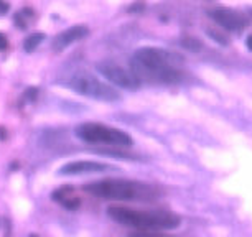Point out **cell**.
<instances>
[{"mask_svg": "<svg viewBox=\"0 0 252 237\" xmlns=\"http://www.w3.org/2000/svg\"><path fill=\"white\" fill-rule=\"evenodd\" d=\"M182 45L185 46V48H189V50H199V41L196 40V38H183L182 40Z\"/></svg>", "mask_w": 252, "mask_h": 237, "instance_id": "cell-14", "label": "cell"}, {"mask_svg": "<svg viewBox=\"0 0 252 237\" xmlns=\"http://www.w3.org/2000/svg\"><path fill=\"white\" fill-rule=\"evenodd\" d=\"M45 40L43 33H32L30 36L25 38V43H23V48H25L27 53H32L33 50H36V46Z\"/></svg>", "mask_w": 252, "mask_h": 237, "instance_id": "cell-11", "label": "cell"}, {"mask_svg": "<svg viewBox=\"0 0 252 237\" xmlns=\"http://www.w3.org/2000/svg\"><path fill=\"white\" fill-rule=\"evenodd\" d=\"M68 86L81 96H86L97 101H116L119 94L116 89L107 86L106 83L99 81L96 76L89 73H78L69 79Z\"/></svg>", "mask_w": 252, "mask_h": 237, "instance_id": "cell-5", "label": "cell"}, {"mask_svg": "<svg viewBox=\"0 0 252 237\" xmlns=\"http://www.w3.org/2000/svg\"><path fill=\"white\" fill-rule=\"evenodd\" d=\"M111 219L139 231H172L180 226V216L161 209H134V207L111 206L107 209Z\"/></svg>", "mask_w": 252, "mask_h": 237, "instance_id": "cell-3", "label": "cell"}, {"mask_svg": "<svg viewBox=\"0 0 252 237\" xmlns=\"http://www.w3.org/2000/svg\"><path fill=\"white\" fill-rule=\"evenodd\" d=\"M7 48V36L3 33H0V50Z\"/></svg>", "mask_w": 252, "mask_h": 237, "instance_id": "cell-15", "label": "cell"}, {"mask_svg": "<svg viewBox=\"0 0 252 237\" xmlns=\"http://www.w3.org/2000/svg\"><path fill=\"white\" fill-rule=\"evenodd\" d=\"M246 43H247V48H249V50L252 51V35H251L249 38H247V40H246Z\"/></svg>", "mask_w": 252, "mask_h": 237, "instance_id": "cell-17", "label": "cell"}, {"mask_svg": "<svg viewBox=\"0 0 252 237\" xmlns=\"http://www.w3.org/2000/svg\"><path fill=\"white\" fill-rule=\"evenodd\" d=\"M129 237H173L170 234H165L161 231H137V232H132Z\"/></svg>", "mask_w": 252, "mask_h": 237, "instance_id": "cell-12", "label": "cell"}, {"mask_svg": "<svg viewBox=\"0 0 252 237\" xmlns=\"http://www.w3.org/2000/svg\"><path fill=\"white\" fill-rule=\"evenodd\" d=\"M88 193L102 200L111 201H134V203H150L160 196V189L155 184L144 181H132V179H102L84 186Z\"/></svg>", "mask_w": 252, "mask_h": 237, "instance_id": "cell-2", "label": "cell"}, {"mask_svg": "<svg viewBox=\"0 0 252 237\" xmlns=\"http://www.w3.org/2000/svg\"><path fill=\"white\" fill-rule=\"evenodd\" d=\"M30 237H38V236H35V234H32V236H30Z\"/></svg>", "mask_w": 252, "mask_h": 237, "instance_id": "cell-18", "label": "cell"}, {"mask_svg": "<svg viewBox=\"0 0 252 237\" xmlns=\"http://www.w3.org/2000/svg\"><path fill=\"white\" fill-rule=\"evenodd\" d=\"M76 135L88 144H106L126 148L132 145V139L126 132L102 124H81L76 127Z\"/></svg>", "mask_w": 252, "mask_h": 237, "instance_id": "cell-4", "label": "cell"}, {"mask_svg": "<svg viewBox=\"0 0 252 237\" xmlns=\"http://www.w3.org/2000/svg\"><path fill=\"white\" fill-rule=\"evenodd\" d=\"M209 17L215 20L218 25L229 31H241L246 28V20L244 17L239 15L237 12L227 10V8H216V10L209 12Z\"/></svg>", "mask_w": 252, "mask_h": 237, "instance_id": "cell-8", "label": "cell"}, {"mask_svg": "<svg viewBox=\"0 0 252 237\" xmlns=\"http://www.w3.org/2000/svg\"><path fill=\"white\" fill-rule=\"evenodd\" d=\"M182 61L183 59L180 56L170 53V51L160 48H142L135 51L130 66L132 73L139 81L144 79L149 83L173 84L183 79L182 69L178 68V63Z\"/></svg>", "mask_w": 252, "mask_h": 237, "instance_id": "cell-1", "label": "cell"}, {"mask_svg": "<svg viewBox=\"0 0 252 237\" xmlns=\"http://www.w3.org/2000/svg\"><path fill=\"white\" fill-rule=\"evenodd\" d=\"M53 200L58 201L60 205H63L66 209H78L81 206V201L79 198L73 196V191L69 188H63V189H58L55 194H53Z\"/></svg>", "mask_w": 252, "mask_h": 237, "instance_id": "cell-10", "label": "cell"}, {"mask_svg": "<svg viewBox=\"0 0 252 237\" xmlns=\"http://www.w3.org/2000/svg\"><path fill=\"white\" fill-rule=\"evenodd\" d=\"M88 35V28L84 25H76V27H71L68 30L61 31L60 35L55 36L53 40V50L55 51H63L64 48H68L69 45L76 43V41L83 40L84 36Z\"/></svg>", "mask_w": 252, "mask_h": 237, "instance_id": "cell-9", "label": "cell"}, {"mask_svg": "<svg viewBox=\"0 0 252 237\" xmlns=\"http://www.w3.org/2000/svg\"><path fill=\"white\" fill-rule=\"evenodd\" d=\"M208 33H209V36H211L213 40L218 41V43L227 45V38H226V35H222L221 31H218V30H208Z\"/></svg>", "mask_w": 252, "mask_h": 237, "instance_id": "cell-13", "label": "cell"}, {"mask_svg": "<svg viewBox=\"0 0 252 237\" xmlns=\"http://www.w3.org/2000/svg\"><path fill=\"white\" fill-rule=\"evenodd\" d=\"M8 10V3L5 0H0V13H5Z\"/></svg>", "mask_w": 252, "mask_h": 237, "instance_id": "cell-16", "label": "cell"}, {"mask_svg": "<svg viewBox=\"0 0 252 237\" xmlns=\"http://www.w3.org/2000/svg\"><path fill=\"white\" fill-rule=\"evenodd\" d=\"M99 73H101L104 78L109 79L112 84H116L119 88L124 89H137L140 86V81L135 78V74L129 69H124L119 64L114 63H101L97 66Z\"/></svg>", "mask_w": 252, "mask_h": 237, "instance_id": "cell-6", "label": "cell"}, {"mask_svg": "<svg viewBox=\"0 0 252 237\" xmlns=\"http://www.w3.org/2000/svg\"><path fill=\"white\" fill-rule=\"evenodd\" d=\"M111 167L106 163L89 162V160H78V162L66 163L60 168V175L63 177H78V175H89V173H102Z\"/></svg>", "mask_w": 252, "mask_h": 237, "instance_id": "cell-7", "label": "cell"}]
</instances>
